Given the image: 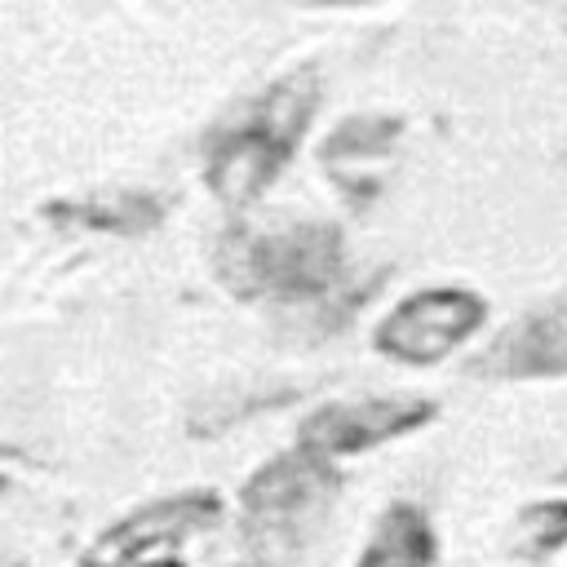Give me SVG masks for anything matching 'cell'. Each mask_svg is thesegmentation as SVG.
I'll return each mask as SVG.
<instances>
[{
    "label": "cell",
    "mask_w": 567,
    "mask_h": 567,
    "mask_svg": "<svg viewBox=\"0 0 567 567\" xmlns=\"http://www.w3.org/2000/svg\"><path fill=\"white\" fill-rule=\"evenodd\" d=\"M315 102H319V84L310 75H288L270 84L257 102H248L235 120H226L208 142V164H204L208 190L230 208H244L261 190H270V182L292 159L315 115Z\"/></svg>",
    "instance_id": "1"
},
{
    "label": "cell",
    "mask_w": 567,
    "mask_h": 567,
    "mask_svg": "<svg viewBox=\"0 0 567 567\" xmlns=\"http://www.w3.org/2000/svg\"><path fill=\"white\" fill-rule=\"evenodd\" d=\"M346 275V248L337 226L292 221L284 230L230 226L217 239V279L248 301H315Z\"/></svg>",
    "instance_id": "2"
},
{
    "label": "cell",
    "mask_w": 567,
    "mask_h": 567,
    "mask_svg": "<svg viewBox=\"0 0 567 567\" xmlns=\"http://www.w3.org/2000/svg\"><path fill=\"white\" fill-rule=\"evenodd\" d=\"M341 492V474L328 456L310 447H292L270 456L244 483V554L252 567H292L301 549L315 540L332 496Z\"/></svg>",
    "instance_id": "3"
},
{
    "label": "cell",
    "mask_w": 567,
    "mask_h": 567,
    "mask_svg": "<svg viewBox=\"0 0 567 567\" xmlns=\"http://www.w3.org/2000/svg\"><path fill=\"white\" fill-rule=\"evenodd\" d=\"M221 518L217 492H177L146 501L142 509L111 523L80 558V567H186L182 545Z\"/></svg>",
    "instance_id": "4"
},
{
    "label": "cell",
    "mask_w": 567,
    "mask_h": 567,
    "mask_svg": "<svg viewBox=\"0 0 567 567\" xmlns=\"http://www.w3.org/2000/svg\"><path fill=\"white\" fill-rule=\"evenodd\" d=\"M487 323V301L470 288H421L403 297L372 332L377 354L408 363V368H430L461 350L478 328Z\"/></svg>",
    "instance_id": "5"
},
{
    "label": "cell",
    "mask_w": 567,
    "mask_h": 567,
    "mask_svg": "<svg viewBox=\"0 0 567 567\" xmlns=\"http://www.w3.org/2000/svg\"><path fill=\"white\" fill-rule=\"evenodd\" d=\"M439 408L430 399L412 394H381V399H350V403H323L297 425V443L319 456H359L368 447H381L390 439H403L421 425H430Z\"/></svg>",
    "instance_id": "6"
},
{
    "label": "cell",
    "mask_w": 567,
    "mask_h": 567,
    "mask_svg": "<svg viewBox=\"0 0 567 567\" xmlns=\"http://www.w3.org/2000/svg\"><path fill=\"white\" fill-rule=\"evenodd\" d=\"M474 372L492 377V381L567 377V292L549 297L545 306H536L518 323H509L474 359Z\"/></svg>",
    "instance_id": "7"
},
{
    "label": "cell",
    "mask_w": 567,
    "mask_h": 567,
    "mask_svg": "<svg viewBox=\"0 0 567 567\" xmlns=\"http://www.w3.org/2000/svg\"><path fill=\"white\" fill-rule=\"evenodd\" d=\"M434 558H439V536L430 514L412 501H394L381 509L354 567H434Z\"/></svg>",
    "instance_id": "8"
},
{
    "label": "cell",
    "mask_w": 567,
    "mask_h": 567,
    "mask_svg": "<svg viewBox=\"0 0 567 567\" xmlns=\"http://www.w3.org/2000/svg\"><path fill=\"white\" fill-rule=\"evenodd\" d=\"M394 133H399V124L394 120H350V124H341L332 137H328V151H323V159L328 164H341V159H350V168H341L337 177H341V186L350 182V173H354V164H363V159H377V155H385L390 151V142H394Z\"/></svg>",
    "instance_id": "9"
},
{
    "label": "cell",
    "mask_w": 567,
    "mask_h": 567,
    "mask_svg": "<svg viewBox=\"0 0 567 567\" xmlns=\"http://www.w3.org/2000/svg\"><path fill=\"white\" fill-rule=\"evenodd\" d=\"M518 545L527 558H549L567 545V496L563 501H536L518 514Z\"/></svg>",
    "instance_id": "10"
},
{
    "label": "cell",
    "mask_w": 567,
    "mask_h": 567,
    "mask_svg": "<svg viewBox=\"0 0 567 567\" xmlns=\"http://www.w3.org/2000/svg\"><path fill=\"white\" fill-rule=\"evenodd\" d=\"M315 4H368V0H315Z\"/></svg>",
    "instance_id": "11"
},
{
    "label": "cell",
    "mask_w": 567,
    "mask_h": 567,
    "mask_svg": "<svg viewBox=\"0 0 567 567\" xmlns=\"http://www.w3.org/2000/svg\"><path fill=\"white\" fill-rule=\"evenodd\" d=\"M0 567H18V563H0Z\"/></svg>",
    "instance_id": "12"
}]
</instances>
